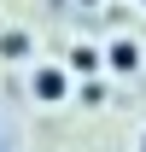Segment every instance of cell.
I'll return each mask as SVG.
<instances>
[{"instance_id":"1","label":"cell","mask_w":146,"mask_h":152,"mask_svg":"<svg viewBox=\"0 0 146 152\" xmlns=\"http://www.w3.org/2000/svg\"><path fill=\"white\" fill-rule=\"evenodd\" d=\"M29 94H35L41 105H64V99H70V70H64V64H35Z\"/></svg>"},{"instance_id":"2","label":"cell","mask_w":146,"mask_h":152,"mask_svg":"<svg viewBox=\"0 0 146 152\" xmlns=\"http://www.w3.org/2000/svg\"><path fill=\"white\" fill-rule=\"evenodd\" d=\"M105 70H111V76L140 70V41H134V35H117V41L105 47Z\"/></svg>"},{"instance_id":"3","label":"cell","mask_w":146,"mask_h":152,"mask_svg":"<svg viewBox=\"0 0 146 152\" xmlns=\"http://www.w3.org/2000/svg\"><path fill=\"white\" fill-rule=\"evenodd\" d=\"M64 70L82 76V82H93V76L105 70V53H99V47H88V41H76L70 53H64Z\"/></svg>"},{"instance_id":"4","label":"cell","mask_w":146,"mask_h":152,"mask_svg":"<svg viewBox=\"0 0 146 152\" xmlns=\"http://www.w3.org/2000/svg\"><path fill=\"white\" fill-rule=\"evenodd\" d=\"M29 53H35V47H29L23 29H6V35H0V58H29Z\"/></svg>"},{"instance_id":"5","label":"cell","mask_w":146,"mask_h":152,"mask_svg":"<svg viewBox=\"0 0 146 152\" xmlns=\"http://www.w3.org/2000/svg\"><path fill=\"white\" fill-rule=\"evenodd\" d=\"M76 6H99V0H76Z\"/></svg>"},{"instance_id":"6","label":"cell","mask_w":146,"mask_h":152,"mask_svg":"<svg viewBox=\"0 0 146 152\" xmlns=\"http://www.w3.org/2000/svg\"><path fill=\"white\" fill-rule=\"evenodd\" d=\"M140 152H146V134H140Z\"/></svg>"},{"instance_id":"7","label":"cell","mask_w":146,"mask_h":152,"mask_svg":"<svg viewBox=\"0 0 146 152\" xmlns=\"http://www.w3.org/2000/svg\"><path fill=\"white\" fill-rule=\"evenodd\" d=\"M140 6H146V0H140Z\"/></svg>"}]
</instances>
